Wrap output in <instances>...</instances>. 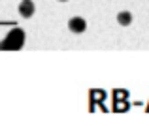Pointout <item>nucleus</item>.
<instances>
[{"mask_svg": "<svg viewBox=\"0 0 149 126\" xmlns=\"http://www.w3.org/2000/svg\"><path fill=\"white\" fill-rule=\"evenodd\" d=\"M58 2H68V0H58Z\"/></svg>", "mask_w": 149, "mask_h": 126, "instance_id": "obj_5", "label": "nucleus"}, {"mask_svg": "<svg viewBox=\"0 0 149 126\" xmlns=\"http://www.w3.org/2000/svg\"><path fill=\"white\" fill-rule=\"evenodd\" d=\"M34 11H36V6H34L32 0H23V2L19 4V13H21V17L30 19L34 15Z\"/></svg>", "mask_w": 149, "mask_h": 126, "instance_id": "obj_3", "label": "nucleus"}, {"mask_svg": "<svg viewBox=\"0 0 149 126\" xmlns=\"http://www.w3.org/2000/svg\"><path fill=\"white\" fill-rule=\"evenodd\" d=\"M25 45V32L21 28H11L8 36L0 42V51H19Z\"/></svg>", "mask_w": 149, "mask_h": 126, "instance_id": "obj_1", "label": "nucleus"}, {"mask_svg": "<svg viewBox=\"0 0 149 126\" xmlns=\"http://www.w3.org/2000/svg\"><path fill=\"white\" fill-rule=\"evenodd\" d=\"M117 23H119L121 26H128L132 23V13L130 11H119V13H117Z\"/></svg>", "mask_w": 149, "mask_h": 126, "instance_id": "obj_4", "label": "nucleus"}, {"mask_svg": "<svg viewBox=\"0 0 149 126\" xmlns=\"http://www.w3.org/2000/svg\"><path fill=\"white\" fill-rule=\"evenodd\" d=\"M68 28L72 30L74 34H81L87 30V21H85L83 17H72L68 21Z\"/></svg>", "mask_w": 149, "mask_h": 126, "instance_id": "obj_2", "label": "nucleus"}]
</instances>
